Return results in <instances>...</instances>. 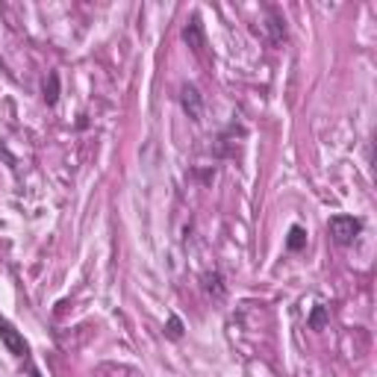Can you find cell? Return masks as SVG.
<instances>
[{"label": "cell", "instance_id": "obj_7", "mask_svg": "<svg viewBox=\"0 0 377 377\" xmlns=\"http://www.w3.org/2000/svg\"><path fill=\"white\" fill-rule=\"evenodd\" d=\"M324 324H327V310H324V306H315L313 315H310V327H313V330H321Z\"/></svg>", "mask_w": 377, "mask_h": 377}, {"label": "cell", "instance_id": "obj_6", "mask_svg": "<svg viewBox=\"0 0 377 377\" xmlns=\"http://www.w3.org/2000/svg\"><path fill=\"white\" fill-rule=\"evenodd\" d=\"M45 101H47V106H53L59 101V77L56 74H51L45 83Z\"/></svg>", "mask_w": 377, "mask_h": 377}, {"label": "cell", "instance_id": "obj_2", "mask_svg": "<svg viewBox=\"0 0 377 377\" xmlns=\"http://www.w3.org/2000/svg\"><path fill=\"white\" fill-rule=\"evenodd\" d=\"M180 104H183V112L192 118V121H201L204 115V101H201V92H197V86L186 83L180 88Z\"/></svg>", "mask_w": 377, "mask_h": 377}, {"label": "cell", "instance_id": "obj_8", "mask_svg": "<svg viewBox=\"0 0 377 377\" xmlns=\"http://www.w3.org/2000/svg\"><path fill=\"white\" fill-rule=\"evenodd\" d=\"M168 336H171V339H180V336H183V321L177 319V315L168 319Z\"/></svg>", "mask_w": 377, "mask_h": 377}, {"label": "cell", "instance_id": "obj_3", "mask_svg": "<svg viewBox=\"0 0 377 377\" xmlns=\"http://www.w3.org/2000/svg\"><path fill=\"white\" fill-rule=\"evenodd\" d=\"M0 339H3L6 345V351L9 354H15V356H24L27 354V342H24V336L15 330L12 324H9L6 319H0Z\"/></svg>", "mask_w": 377, "mask_h": 377}, {"label": "cell", "instance_id": "obj_1", "mask_svg": "<svg viewBox=\"0 0 377 377\" xmlns=\"http://www.w3.org/2000/svg\"><path fill=\"white\" fill-rule=\"evenodd\" d=\"M327 230H330L336 245L345 247V245H354V239L363 230V224H360V218H354V215H333L330 221H327Z\"/></svg>", "mask_w": 377, "mask_h": 377}, {"label": "cell", "instance_id": "obj_4", "mask_svg": "<svg viewBox=\"0 0 377 377\" xmlns=\"http://www.w3.org/2000/svg\"><path fill=\"white\" fill-rule=\"evenodd\" d=\"M183 38H186V45L192 47V51H204V27H201V18L197 15H192V21L186 24Z\"/></svg>", "mask_w": 377, "mask_h": 377}, {"label": "cell", "instance_id": "obj_9", "mask_svg": "<svg viewBox=\"0 0 377 377\" xmlns=\"http://www.w3.org/2000/svg\"><path fill=\"white\" fill-rule=\"evenodd\" d=\"M33 377H42V374H38V372H33Z\"/></svg>", "mask_w": 377, "mask_h": 377}, {"label": "cell", "instance_id": "obj_5", "mask_svg": "<svg viewBox=\"0 0 377 377\" xmlns=\"http://www.w3.org/2000/svg\"><path fill=\"white\" fill-rule=\"evenodd\" d=\"M304 245H306V230L295 224L292 230H289V239H286V247H289V251H301Z\"/></svg>", "mask_w": 377, "mask_h": 377}]
</instances>
